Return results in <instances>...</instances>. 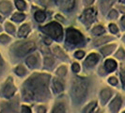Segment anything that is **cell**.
Here are the masks:
<instances>
[{
	"label": "cell",
	"mask_w": 125,
	"mask_h": 113,
	"mask_svg": "<svg viewBox=\"0 0 125 113\" xmlns=\"http://www.w3.org/2000/svg\"><path fill=\"white\" fill-rule=\"evenodd\" d=\"M108 16H109V18H111V19L117 18V17H118V12L113 10V11H111L109 12V15H108Z\"/></svg>",
	"instance_id": "836d02e7"
},
{
	"label": "cell",
	"mask_w": 125,
	"mask_h": 113,
	"mask_svg": "<svg viewBox=\"0 0 125 113\" xmlns=\"http://www.w3.org/2000/svg\"><path fill=\"white\" fill-rule=\"evenodd\" d=\"M98 60H99V56L97 54H90L88 56V58L86 59L85 64L87 67H92L98 62Z\"/></svg>",
	"instance_id": "52a82bcc"
},
{
	"label": "cell",
	"mask_w": 125,
	"mask_h": 113,
	"mask_svg": "<svg viewBox=\"0 0 125 113\" xmlns=\"http://www.w3.org/2000/svg\"><path fill=\"white\" fill-rule=\"evenodd\" d=\"M112 40V38L111 37H102V38H99V39H97V40H95V42H94V44L95 45H101V44H105L107 43L108 41H111Z\"/></svg>",
	"instance_id": "2e32d148"
},
{
	"label": "cell",
	"mask_w": 125,
	"mask_h": 113,
	"mask_svg": "<svg viewBox=\"0 0 125 113\" xmlns=\"http://www.w3.org/2000/svg\"><path fill=\"white\" fill-rule=\"evenodd\" d=\"M119 10L121 11V12L125 13V8H123V7H119Z\"/></svg>",
	"instance_id": "f6af8a7d"
},
{
	"label": "cell",
	"mask_w": 125,
	"mask_h": 113,
	"mask_svg": "<svg viewBox=\"0 0 125 113\" xmlns=\"http://www.w3.org/2000/svg\"><path fill=\"white\" fill-rule=\"evenodd\" d=\"M123 2H124V3H125V0H123Z\"/></svg>",
	"instance_id": "7dc6e473"
},
{
	"label": "cell",
	"mask_w": 125,
	"mask_h": 113,
	"mask_svg": "<svg viewBox=\"0 0 125 113\" xmlns=\"http://www.w3.org/2000/svg\"><path fill=\"white\" fill-rule=\"evenodd\" d=\"M66 73H67V69H66L65 66L59 67V68L57 69V72H56V74L58 75H60V76H64V75H66Z\"/></svg>",
	"instance_id": "83f0119b"
},
{
	"label": "cell",
	"mask_w": 125,
	"mask_h": 113,
	"mask_svg": "<svg viewBox=\"0 0 125 113\" xmlns=\"http://www.w3.org/2000/svg\"><path fill=\"white\" fill-rule=\"evenodd\" d=\"M53 52H54V54H55L56 56H58V57H60V58H62V59H64L65 56H66L65 54H64V52H63L58 46H55L54 49H53Z\"/></svg>",
	"instance_id": "ac0fdd59"
},
{
	"label": "cell",
	"mask_w": 125,
	"mask_h": 113,
	"mask_svg": "<svg viewBox=\"0 0 125 113\" xmlns=\"http://www.w3.org/2000/svg\"><path fill=\"white\" fill-rule=\"evenodd\" d=\"M74 5H75L74 0H67V2H66V9L68 11H72L74 8Z\"/></svg>",
	"instance_id": "4316f807"
},
{
	"label": "cell",
	"mask_w": 125,
	"mask_h": 113,
	"mask_svg": "<svg viewBox=\"0 0 125 113\" xmlns=\"http://www.w3.org/2000/svg\"><path fill=\"white\" fill-rule=\"evenodd\" d=\"M0 11L5 14L10 13V11H11V4L9 1H2L0 3Z\"/></svg>",
	"instance_id": "9c48e42d"
},
{
	"label": "cell",
	"mask_w": 125,
	"mask_h": 113,
	"mask_svg": "<svg viewBox=\"0 0 125 113\" xmlns=\"http://www.w3.org/2000/svg\"><path fill=\"white\" fill-rule=\"evenodd\" d=\"M44 43H45L46 44H51V40H50V39L45 38V39H44Z\"/></svg>",
	"instance_id": "7bdbcfd3"
},
{
	"label": "cell",
	"mask_w": 125,
	"mask_h": 113,
	"mask_svg": "<svg viewBox=\"0 0 125 113\" xmlns=\"http://www.w3.org/2000/svg\"><path fill=\"white\" fill-rule=\"evenodd\" d=\"M37 61H38L37 56H34V55L28 56V57L26 58V64H27L29 67H34V66H35V64L37 63Z\"/></svg>",
	"instance_id": "9a60e30c"
},
{
	"label": "cell",
	"mask_w": 125,
	"mask_h": 113,
	"mask_svg": "<svg viewBox=\"0 0 125 113\" xmlns=\"http://www.w3.org/2000/svg\"><path fill=\"white\" fill-rule=\"evenodd\" d=\"M84 56H85V53H84L83 51H77V52L75 53V56H76L77 58H82Z\"/></svg>",
	"instance_id": "8d00e7d4"
},
{
	"label": "cell",
	"mask_w": 125,
	"mask_h": 113,
	"mask_svg": "<svg viewBox=\"0 0 125 113\" xmlns=\"http://www.w3.org/2000/svg\"><path fill=\"white\" fill-rule=\"evenodd\" d=\"M96 15H97V13H96L94 9H88V10H87L85 12L83 13L81 19L83 20L84 23H86L87 25H89V24H91L95 20Z\"/></svg>",
	"instance_id": "277c9868"
},
{
	"label": "cell",
	"mask_w": 125,
	"mask_h": 113,
	"mask_svg": "<svg viewBox=\"0 0 125 113\" xmlns=\"http://www.w3.org/2000/svg\"><path fill=\"white\" fill-rule=\"evenodd\" d=\"M24 96H25V99H26V100H31L34 98V92L30 89H25Z\"/></svg>",
	"instance_id": "ffe728a7"
},
{
	"label": "cell",
	"mask_w": 125,
	"mask_h": 113,
	"mask_svg": "<svg viewBox=\"0 0 125 113\" xmlns=\"http://www.w3.org/2000/svg\"><path fill=\"white\" fill-rule=\"evenodd\" d=\"M121 103H122L121 98H120L119 96H117V97L112 101V103L110 104V109H111V111H113V112H118L119 107L121 106Z\"/></svg>",
	"instance_id": "ba28073f"
},
{
	"label": "cell",
	"mask_w": 125,
	"mask_h": 113,
	"mask_svg": "<svg viewBox=\"0 0 125 113\" xmlns=\"http://www.w3.org/2000/svg\"><path fill=\"white\" fill-rule=\"evenodd\" d=\"M88 90V82L85 79L82 78H76L74 83H73V93L75 99L80 100L82 99Z\"/></svg>",
	"instance_id": "6da1fadb"
},
{
	"label": "cell",
	"mask_w": 125,
	"mask_h": 113,
	"mask_svg": "<svg viewBox=\"0 0 125 113\" xmlns=\"http://www.w3.org/2000/svg\"><path fill=\"white\" fill-rule=\"evenodd\" d=\"M7 41H10V38L8 37L7 35H1L0 36V42L1 43H6Z\"/></svg>",
	"instance_id": "d590c367"
},
{
	"label": "cell",
	"mask_w": 125,
	"mask_h": 113,
	"mask_svg": "<svg viewBox=\"0 0 125 113\" xmlns=\"http://www.w3.org/2000/svg\"><path fill=\"white\" fill-rule=\"evenodd\" d=\"M116 56L117 57H119V58H123L125 56V52L123 49H119L118 52H117V54H116Z\"/></svg>",
	"instance_id": "4dcf8cb0"
},
{
	"label": "cell",
	"mask_w": 125,
	"mask_h": 113,
	"mask_svg": "<svg viewBox=\"0 0 125 113\" xmlns=\"http://www.w3.org/2000/svg\"><path fill=\"white\" fill-rule=\"evenodd\" d=\"M53 64H54V59L52 58V57H45L44 58V65L46 66V67H48V68H50L53 66Z\"/></svg>",
	"instance_id": "484cf974"
},
{
	"label": "cell",
	"mask_w": 125,
	"mask_h": 113,
	"mask_svg": "<svg viewBox=\"0 0 125 113\" xmlns=\"http://www.w3.org/2000/svg\"><path fill=\"white\" fill-rule=\"evenodd\" d=\"M97 106V102H92V103H90L89 105H88V107H85V109H84V112L88 113V112H91L92 110H93L94 108L96 107Z\"/></svg>",
	"instance_id": "603a6c76"
},
{
	"label": "cell",
	"mask_w": 125,
	"mask_h": 113,
	"mask_svg": "<svg viewBox=\"0 0 125 113\" xmlns=\"http://www.w3.org/2000/svg\"><path fill=\"white\" fill-rule=\"evenodd\" d=\"M108 82H109L111 85H117V84H118V80H117L116 77H110V78L108 79Z\"/></svg>",
	"instance_id": "e575fe53"
},
{
	"label": "cell",
	"mask_w": 125,
	"mask_h": 113,
	"mask_svg": "<svg viewBox=\"0 0 125 113\" xmlns=\"http://www.w3.org/2000/svg\"><path fill=\"white\" fill-rule=\"evenodd\" d=\"M104 31H105V29L102 25H97L92 29V33L94 35H100V34H103Z\"/></svg>",
	"instance_id": "44dd1931"
},
{
	"label": "cell",
	"mask_w": 125,
	"mask_h": 113,
	"mask_svg": "<svg viewBox=\"0 0 125 113\" xmlns=\"http://www.w3.org/2000/svg\"><path fill=\"white\" fill-rule=\"evenodd\" d=\"M111 95H112V92L109 89H104L101 92V97H102V100L104 101V103H106L107 101L110 99Z\"/></svg>",
	"instance_id": "7c38bea8"
},
{
	"label": "cell",
	"mask_w": 125,
	"mask_h": 113,
	"mask_svg": "<svg viewBox=\"0 0 125 113\" xmlns=\"http://www.w3.org/2000/svg\"><path fill=\"white\" fill-rule=\"evenodd\" d=\"M15 4H16V7L18 8V10H20V11H24L25 9V3L23 0H16Z\"/></svg>",
	"instance_id": "d4e9b609"
},
{
	"label": "cell",
	"mask_w": 125,
	"mask_h": 113,
	"mask_svg": "<svg viewBox=\"0 0 125 113\" xmlns=\"http://www.w3.org/2000/svg\"><path fill=\"white\" fill-rule=\"evenodd\" d=\"M120 77H121V82L123 84V87L125 89V71H122L120 73Z\"/></svg>",
	"instance_id": "f35d334b"
},
{
	"label": "cell",
	"mask_w": 125,
	"mask_h": 113,
	"mask_svg": "<svg viewBox=\"0 0 125 113\" xmlns=\"http://www.w3.org/2000/svg\"><path fill=\"white\" fill-rule=\"evenodd\" d=\"M34 48H35V44L33 42H29V43H26V44L21 45L17 49V54L19 56H24V55H26L27 53H29L30 51H32Z\"/></svg>",
	"instance_id": "5b68a950"
},
{
	"label": "cell",
	"mask_w": 125,
	"mask_h": 113,
	"mask_svg": "<svg viewBox=\"0 0 125 113\" xmlns=\"http://www.w3.org/2000/svg\"><path fill=\"white\" fill-rule=\"evenodd\" d=\"M1 20H2V18H1V16H0V21H1Z\"/></svg>",
	"instance_id": "bcb514c9"
},
{
	"label": "cell",
	"mask_w": 125,
	"mask_h": 113,
	"mask_svg": "<svg viewBox=\"0 0 125 113\" xmlns=\"http://www.w3.org/2000/svg\"><path fill=\"white\" fill-rule=\"evenodd\" d=\"M6 30L8 32H10V33H14V31H15V27H14L10 23H7L6 24Z\"/></svg>",
	"instance_id": "f546056e"
},
{
	"label": "cell",
	"mask_w": 125,
	"mask_h": 113,
	"mask_svg": "<svg viewBox=\"0 0 125 113\" xmlns=\"http://www.w3.org/2000/svg\"><path fill=\"white\" fill-rule=\"evenodd\" d=\"M25 16L22 13H15L12 16V20L15 22H22L23 20H25Z\"/></svg>",
	"instance_id": "7402d4cb"
},
{
	"label": "cell",
	"mask_w": 125,
	"mask_h": 113,
	"mask_svg": "<svg viewBox=\"0 0 125 113\" xmlns=\"http://www.w3.org/2000/svg\"><path fill=\"white\" fill-rule=\"evenodd\" d=\"M41 29L42 31L48 34L50 37L54 38L56 40H60L62 37V27L59 24H57L56 22H52L50 24L46 25L44 27H42Z\"/></svg>",
	"instance_id": "7a4b0ae2"
},
{
	"label": "cell",
	"mask_w": 125,
	"mask_h": 113,
	"mask_svg": "<svg viewBox=\"0 0 125 113\" xmlns=\"http://www.w3.org/2000/svg\"><path fill=\"white\" fill-rule=\"evenodd\" d=\"M53 112L54 113H63L65 112V107L63 106L62 104H58V105H56L55 108H54V110H53Z\"/></svg>",
	"instance_id": "cb8c5ba5"
},
{
	"label": "cell",
	"mask_w": 125,
	"mask_h": 113,
	"mask_svg": "<svg viewBox=\"0 0 125 113\" xmlns=\"http://www.w3.org/2000/svg\"><path fill=\"white\" fill-rule=\"evenodd\" d=\"M46 110H45V107H39V110H38V112H40V113H42V112H45Z\"/></svg>",
	"instance_id": "b9f144b4"
},
{
	"label": "cell",
	"mask_w": 125,
	"mask_h": 113,
	"mask_svg": "<svg viewBox=\"0 0 125 113\" xmlns=\"http://www.w3.org/2000/svg\"><path fill=\"white\" fill-rule=\"evenodd\" d=\"M109 28H110V31L112 32V33H117V32L119 31L118 26L116 25H114V24H110L109 25Z\"/></svg>",
	"instance_id": "1f68e13d"
},
{
	"label": "cell",
	"mask_w": 125,
	"mask_h": 113,
	"mask_svg": "<svg viewBox=\"0 0 125 113\" xmlns=\"http://www.w3.org/2000/svg\"><path fill=\"white\" fill-rule=\"evenodd\" d=\"M45 18H46V15H45V13L43 11H37V12L35 13V19H36V21L40 22V23L43 22L44 20H45Z\"/></svg>",
	"instance_id": "e0dca14e"
},
{
	"label": "cell",
	"mask_w": 125,
	"mask_h": 113,
	"mask_svg": "<svg viewBox=\"0 0 125 113\" xmlns=\"http://www.w3.org/2000/svg\"><path fill=\"white\" fill-rule=\"evenodd\" d=\"M54 88L56 92H61L63 90V85L62 83L56 79H54Z\"/></svg>",
	"instance_id": "d6986e66"
},
{
	"label": "cell",
	"mask_w": 125,
	"mask_h": 113,
	"mask_svg": "<svg viewBox=\"0 0 125 113\" xmlns=\"http://www.w3.org/2000/svg\"><path fill=\"white\" fill-rule=\"evenodd\" d=\"M14 92H15V88H14V85H13L12 83V79L10 77L6 83V86L4 88L3 93H4L5 97L10 98V97H11L13 94H14Z\"/></svg>",
	"instance_id": "8992f818"
},
{
	"label": "cell",
	"mask_w": 125,
	"mask_h": 113,
	"mask_svg": "<svg viewBox=\"0 0 125 113\" xmlns=\"http://www.w3.org/2000/svg\"><path fill=\"white\" fill-rule=\"evenodd\" d=\"M72 69H73V71L74 73H78V72L80 71V66H79L78 63L74 62L73 64V66H72Z\"/></svg>",
	"instance_id": "d6a6232c"
},
{
	"label": "cell",
	"mask_w": 125,
	"mask_h": 113,
	"mask_svg": "<svg viewBox=\"0 0 125 113\" xmlns=\"http://www.w3.org/2000/svg\"><path fill=\"white\" fill-rule=\"evenodd\" d=\"M56 18L57 19V20H59V21H61V22H64V18H63L61 15H59V14L56 15Z\"/></svg>",
	"instance_id": "60d3db41"
},
{
	"label": "cell",
	"mask_w": 125,
	"mask_h": 113,
	"mask_svg": "<svg viewBox=\"0 0 125 113\" xmlns=\"http://www.w3.org/2000/svg\"><path fill=\"white\" fill-rule=\"evenodd\" d=\"M29 30H30V27H29V25H22V27L20 28L19 33H18L19 37H26L27 34L29 33Z\"/></svg>",
	"instance_id": "4fadbf2b"
},
{
	"label": "cell",
	"mask_w": 125,
	"mask_h": 113,
	"mask_svg": "<svg viewBox=\"0 0 125 113\" xmlns=\"http://www.w3.org/2000/svg\"><path fill=\"white\" fill-rule=\"evenodd\" d=\"M115 0H102L101 2V9L104 12H105L107 10H109V8L112 6Z\"/></svg>",
	"instance_id": "8fae6325"
},
{
	"label": "cell",
	"mask_w": 125,
	"mask_h": 113,
	"mask_svg": "<svg viewBox=\"0 0 125 113\" xmlns=\"http://www.w3.org/2000/svg\"><path fill=\"white\" fill-rule=\"evenodd\" d=\"M94 0H84V2H85V5H90V4H92L93 3Z\"/></svg>",
	"instance_id": "ab89813d"
},
{
	"label": "cell",
	"mask_w": 125,
	"mask_h": 113,
	"mask_svg": "<svg viewBox=\"0 0 125 113\" xmlns=\"http://www.w3.org/2000/svg\"><path fill=\"white\" fill-rule=\"evenodd\" d=\"M104 65H105V69L107 70V72H112L117 68V62L114 59H107Z\"/></svg>",
	"instance_id": "30bf717a"
},
{
	"label": "cell",
	"mask_w": 125,
	"mask_h": 113,
	"mask_svg": "<svg viewBox=\"0 0 125 113\" xmlns=\"http://www.w3.org/2000/svg\"><path fill=\"white\" fill-rule=\"evenodd\" d=\"M66 41L71 44H78L83 41V35L76 29L69 28L67 30Z\"/></svg>",
	"instance_id": "3957f363"
},
{
	"label": "cell",
	"mask_w": 125,
	"mask_h": 113,
	"mask_svg": "<svg viewBox=\"0 0 125 113\" xmlns=\"http://www.w3.org/2000/svg\"><path fill=\"white\" fill-rule=\"evenodd\" d=\"M15 72H16V74L18 75H24L25 74V69L22 65H20V66H18V67L15 69Z\"/></svg>",
	"instance_id": "f1b7e54d"
},
{
	"label": "cell",
	"mask_w": 125,
	"mask_h": 113,
	"mask_svg": "<svg viewBox=\"0 0 125 113\" xmlns=\"http://www.w3.org/2000/svg\"><path fill=\"white\" fill-rule=\"evenodd\" d=\"M115 47H116L115 44H111V45L104 46V47H103V48L101 49V53H102L103 55H104V56H107V55H109V54L112 53L113 50L115 49Z\"/></svg>",
	"instance_id": "5bb4252c"
},
{
	"label": "cell",
	"mask_w": 125,
	"mask_h": 113,
	"mask_svg": "<svg viewBox=\"0 0 125 113\" xmlns=\"http://www.w3.org/2000/svg\"><path fill=\"white\" fill-rule=\"evenodd\" d=\"M121 25L125 27V16H123V17L121 18Z\"/></svg>",
	"instance_id": "ee69618b"
},
{
	"label": "cell",
	"mask_w": 125,
	"mask_h": 113,
	"mask_svg": "<svg viewBox=\"0 0 125 113\" xmlns=\"http://www.w3.org/2000/svg\"><path fill=\"white\" fill-rule=\"evenodd\" d=\"M22 112L30 113L31 112V110H30V108H29V107H26V106H22Z\"/></svg>",
	"instance_id": "74e56055"
}]
</instances>
